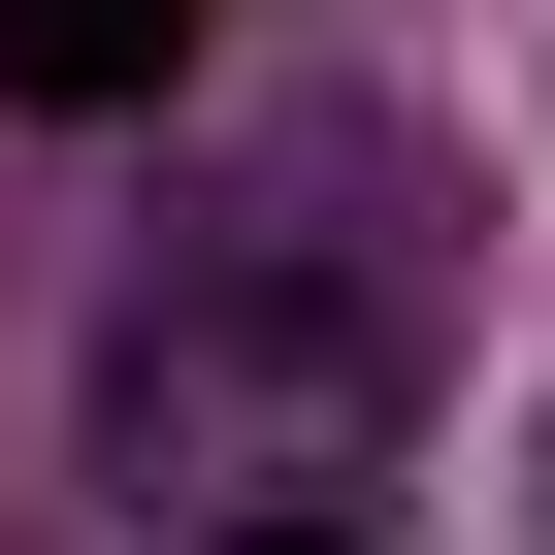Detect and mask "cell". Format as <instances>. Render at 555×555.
Wrapping results in <instances>:
<instances>
[{
    "label": "cell",
    "mask_w": 555,
    "mask_h": 555,
    "mask_svg": "<svg viewBox=\"0 0 555 555\" xmlns=\"http://www.w3.org/2000/svg\"><path fill=\"white\" fill-rule=\"evenodd\" d=\"M164 34H196V0H0V99L99 131V99H164Z\"/></svg>",
    "instance_id": "6da1fadb"
},
{
    "label": "cell",
    "mask_w": 555,
    "mask_h": 555,
    "mask_svg": "<svg viewBox=\"0 0 555 555\" xmlns=\"http://www.w3.org/2000/svg\"><path fill=\"white\" fill-rule=\"evenodd\" d=\"M229 555H360V522H229Z\"/></svg>",
    "instance_id": "7a4b0ae2"
}]
</instances>
